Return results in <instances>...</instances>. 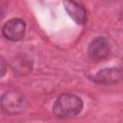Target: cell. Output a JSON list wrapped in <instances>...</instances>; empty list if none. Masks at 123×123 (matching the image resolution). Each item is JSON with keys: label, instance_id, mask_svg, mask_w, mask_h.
<instances>
[{"label": "cell", "instance_id": "cell-1", "mask_svg": "<svg viewBox=\"0 0 123 123\" xmlns=\"http://www.w3.org/2000/svg\"><path fill=\"white\" fill-rule=\"evenodd\" d=\"M83 109L82 99L71 93H63L53 105V112L57 117L67 118L77 115Z\"/></svg>", "mask_w": 123, "mask_h": 123}, {"label": "cell", "instance_id": "cell-2", "mask_svg": "<svg viewBox=\"0 0 123 123\" xmlns=\"http://www.w3.org/2000/svg\"><path fill=\"white\" fill-rule=\"evenodd\" d=\"M25 104L24 96L16 90L6 91L0 98V107L2 111L8 114H15L22 111Z\"/></svg>", "mask_w": 123, "mask_h": 123}, {"label": "cell", "instance_id": "cell-3", "mask_svg": "<svg viewBox=\"0 0 123 123\" xmlns=\"http://www.w3.org/2000/svg\"><path fill=\"white\" fill-rule=\"evenodd\" d=\"M25 22L19 18H12L8 20L2 29L4 37L10 40H19L25 35Z\"/></svg>", "mask_w": 123, "mask_h": 123}, {"label": "cell", "instance_id": "cell-4", "mask_svg": "<svg viewBox=\"0 0 123 123\" xmlns=\"http://www.w3.org/2000/svg\"><path fill=\"white\" fill-rule=\"evenodd\" d=\"M110 50V42L106 37H96L88 46V55L92 60L100 61L109 56Z\"/></svg>", "mask_w": 123, "mask_h": 123}, {"label": "cell", "instance_id": "cell-5", "mask_svg": "<svg viewBox=\"0 0 123 123\" xmlns=\"http://www.w3.org/2000/svg\"><path fill=\"white\" fill-rule=\"evenodd\" d=\"M122 78V71L120 68H105L99 71L94 76V81L98 84L111 85L119 82Z\"/></svg>", "mask_w": 123, "mask_h": 123}, {"label": "cell", "instance_id": "cell-6", "mask_svg": "<svg viewBox=\"0 0 123 123\" xmlns=\"http://www.w3.org/2000/svg\"><path fill=\"white\" fill-rule=\"evenodd\" d=\"M63 5L65 11L69 14V16L78 24H85L86 21V13L80 4L76 3L73 0H64Z\"/></svg>", "mask_w": 123, "mask_h": 123}, {"label": "cell", "instance_id": "cell-7", "mask_svg": "<svg viewBox=\"0 0 123 123\" xmlns=\"http://www.w3.org/2000/svg\"><path fill=\"white\" fill-rule=\"evenodd\" d=\"M8 10V0H0V17H3Z\"/></svg>", "mask_w": 123, "mask_h": 123}, {"label": "cell", "instance_id": "cell-8", "mask_svg": "<svg viewBox=\"0 0 123 123\" xmlns=\"http://www.w3.org/2000/svg\"><path fill=\"white\" fill-rule=\"evenodd\" d=\"M7 71V65H6V62L0 58V78L3 77L5 75Z\"/></svg>", "mask_w": 123, "mask_h": 123}]
</instances>
